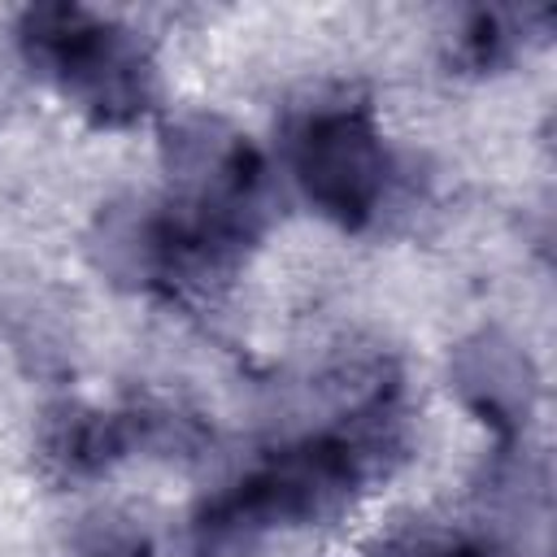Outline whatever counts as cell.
<instances>
[{
  "instance_id": "obj_4",
  "label": "cell",
  "mask_w": 557,
  "mask_h": 557,
  "mask_svg": "<svg viewBox=\"0 0 557 557\" xmlns=\"http://www.w3.org/2000/svg\"><path fill=\"white\" fill-rule=\"evenodd\" d=\"M457 387L496 426H518L531 413L535 374L522 348H513L500 335H479L457 352Z\"/></svg>"
},
{
  "instance_id": "obj_6",
  "label": "cell",
  "mask_w": 557,
  "mask_h": 557,
  "mask_svg": "<svg viewBox=\"0 0 557 557\" xmlns=\"http://www.w3.org/2000/svg\"><path fill=\"white\" fill-rule=\"evenodd\" d=\"M74 557H152V540L126 513H96L74 535Z\"/></svg>"
},
{
  "instance_id": "obj_1",
  "label": "cell",
  "mask_w": 557,
  "mask_h": 557,
  "mask_svg": "<svg viewBox=\"0 0 557 557\" xmlns=\"http://www.w3.org/2000/svg\"><path fill=\"white\" fill-rule=\"evenodd\" d=\"M396 448V413L387 392L352 409L339 431H322L274 453L231 492L213 496L196 518L200 557H252L274 527L339 513L352 492L383 470Z\"/></svg>"
},
{
  "instance_id": "obj_2",
  "label": "cell",
  "mask_w": 557,
  "mask_h": 557,
  "mask_svg": "<svg viewBox=\"0 0 557 557\" xmlns=\"http://www.w3.org/2000/svg\"><path fill=\"white\" fill-rule=\"evenodd\" d=\"M22 52L100 122H131L152 104V57L126 26L78 4H39L22 17Z\"/></svg>"
},
{
  "instance_id": "obj_5",
  "label": "cell",
  "mask_w": 557,
  "mask_h": 557,
  "mask_svg": "<svg viewBox=\"0 0 557 557\" xmlns=\"http://www.w3.org/2000/svg\"><path fill=\"white\" fill-rule=\"evenodd\" d=\"M139 418L126 413H87V409H61L44 426V457L61 474H96L109 461H117L139 440Z\"/></svg>"
},
{
  "instance_id": "obj_3",
  "label": "cell",
  "mask_w": 557,
  "mask_h": 557,
  "mask_svg": "<svg viewBox=\"0 0 557 557\" xmlns=\"http://www.w3.org/2000/svg\"><path fill=\"white\" fill-rule=\"evenodd\" d=\"M292 174L305 196L344 226L383 209L387 152L361 104H318L292 126Z\"/></svg>"
},
{
  "instance_id": "obj_7",
  "label": "cell",
  "mask_w": 557,
  "mask_h": 557,
  "mask_svg": "<svg viewBox=\"0 0 557 557\" xmlns=\"http://www.w3.org/2000/svg\"><path fill=\"white\" fill-rule=\"evenodd\" d=\"M366 557H474V548H461L448 540H400V544H387Z\"/></svg>"
}]
</instances>
